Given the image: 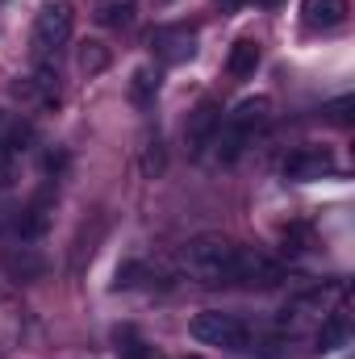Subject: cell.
Returning <instances> with one entry per match:
<instances>
[{
	"mask_svg": "<svg viewBox=\"0 0 355 359\" xmlns=\"http://www.w3.org/2000/svg\"><path fill=\"white\" fill-rule=\"evenodd\" d=\"M234 264H239V243H230L222 234H201V238L184 243L176 276L201 284V288H217V284H234Z\"/></svg>",
	"mask_w": 355,
	"mask_h": 359,
	"instance_id": "1",
	"label": "cell"
},
{
	"mask_svg": "<svg viewBox=\"0 0 355 359\" xmlns=\"http://www.w3.org/2000/svg\"><path fill=\"white\" fill-rule=\"evenodd\" d=\"M267 121H272V100H267V96H247V100H239V104L222 117V130H217V138H213L217 159H222V163H239Z\"/></svg>",
	"mask_w": 355,
	"mask_h": 359,
	"instance_id": "2",
	"label": "cell"
},
{
	"mask_svg": "<svg viewBox=\"0 0 355 359\" xmlns=\"http://www.w3.org/2000/svg\"><path fill=\"white\" fill-rule=\"evenodd\" d=\"M76 29V4L72 0H42L34 29H29V55L34 63H59V50L67 46Z\"/></svg>",
	"mask_w": 355,
	"mask_h": 359,
	"instance_id": "3",
	"label": "cell"
},
{
	"mask_svg": "<svg viewBox=\"0 0 355 359\" xmlns=\"http://www.w3.org/2000/svg\"><path fill=\"white\" fill-rule=\"evenodd\" d=\"M188 334L205 347H226V351H247L251 343V330L234 318V313H222V309H205L188 322Z\"/></svg>",
	"mask_w": 355,
	"mask_h": 359,
	"instance_id": "4",
	"label": "cell"
},
{
	"mask_svg": "<svg viewBox=\"0 0 355 359\" xmlns=\"http://www.w3.org/2000/svg\"><path fill=\"white\" fill-rule=\"evenodd\" d=\"M217 130H222V104H217V100H201V104L188 113V126H184V151H188L192 159H201V155L213 147Z\"/></svg>",
	"mask_w": 355,
	"mask_h": 359,
	"instance_id": "5",
	"label": "cell"
},
{
	"mask_svg": "<svg viewBox=\"0 0 355 359\" xmlns=\"http://www.w3.org/2000/svg\"><path fill=\"white\" fill-rule=\"evenodd\" d=\"M147 46L155 50L159 63H184V59L196 55V29H188V25H155Z\"/></svg>",
	"mask_w": 355,
	"mask_h": 359,
	"instance_id": "6",
	"label": "cell"
},
{
	"mask_svg": "<svg viewBox=\"0 0 355 359\" xmlns=\"http://www.w3.org/2000/svg\"><path fill=\"white\" fill-rule=\"evenodd\" d=\"M284 280V268L276 259H267L264 251H251V247H239V264H234V284H247V288H276Z\"/></svg>",
	"mask_w": 355,
	"mask_h": 359,
	"instance_id": "7",
	"label": "cell"
},
{
	"mask_svg": "<svg viewBox=\"0 0 355 359\" xmlns=\"http://www.w3.org/2000/svg\"><path fill=\"white\" fill-rule=\"evenodd\" d=\"M330 172H335V155L326 147H297L284 159V180H297V184L322 180V176H330Z\"/></svg>",
	"mask_w": 355,
	"mask_h": 359,
	"instance_id": "8",
	"label": "cell"
},
{
	"mask_svg": "<svg viewBox=\"0 0 355 359\" xmlns=\"http://www.w3.org/2000/svg\"><path fill=\"white\" fill-rule=\"evenodd\" d=\"M0 268H4L8 280H17V284H38L51 264H46V255H42L38 247L21 243V247H8V251L0 255Z\"/></svg>",
	"mask_w": 355,
	"mask_h": 359,
	"instance_id": "9",
	"label": "cell"
},
{
	"mask_svg": "<svg viewBox=\"0 0 355 359\" xmlns=\"http://www.w3.org/2000/svg\"><path fill=\"white\" fill-rule=\"evenodd\" d=\"M176 280V268L168 264H151V259H134L117 268V288H138V284H168Z\"/></svg>",
	"mask_w": 355,
	"mask_h": 359,
	"instance_id": "10",
	"label": "cell"
},
{
	"mask_svg": "<svg viewBox=\"0 0 355 359\" xmlns=\"http://www.w3.org/2000/svg\"><path fill=\"white\" fill-rule=\"evenodd\" d=\"M51 230V201L46 196H38L34 205H25L17 217H13V234L21 238V243H34V238H42Z\"/></svg>",
	"mask_w": 355,
	"mask_h": 359,
	"instance_id": "11",
	"label": "cell"
},
{
	"mask_svg": "<svg viewBox=\"0 0 355 359\" xmlns=\"http://www.w3.org/2000/svg\"><path fill=\"white\" fill-rule=\"evenodd\" d=\"M347 0H301V21L309 29H335L347 21Z\"/></svg>",
	"mask_w": 355,
	"mask_h": 359,
	"instance_id": "12",
	"label": "cell"
},
{
	"mask_svg": "<svg viewBox=\"0 0 355 359\" xmlns=\"http://www.w3.org/2000/svg\"><path fill=\"white\" fill-rule=\"evenodd\" d=\"M92 17L105 29H130L138 21V0H96Z\"/></svg>",
	"mask_w": 355,
	"mask_h": 359,
	"instance_id": "13",
	"label": "cell"
},
{
	"mask_svg": "<svg viewBox=\"0 0 355 359\" xmlns=\"http://www.w3.org/2000/svg\"><path fill=\"white\" fill-rule=\"evenodd\" d=\"M260 42L255 38H239L234 46H230V55H226V72L234 76V80H251L255 76V67H260Z\"/></svg>",
	"mask_w": 355,
	"mask_h": 359,
	"instance_id": "14",
	"label": "cell"
},
{
	"mask_svg": "<svg viewBox=\"0 0 355 359\" xmlns=\"http://www.w3.org/2000/svg\"><path fill=\"white\" fill-rule=\"evenodd\" d=\"M347 334H351V318H347L343 309L326 313L322 326H318V351H339V347H347Z\"/></svg>",
	"mask_w": 355,
	"mask_h": 359,
	"instance_id": "15",
	"label": "cell"
},
{
	"mask_svg": "<svg viewBox=\"0 0 355 359\" xmlns=\"http://www.w3.org/2000/svg\"><path fill=\"white\" fill-rule=\"evenodd\" d=\"M155 92H159V72H155V67H138V72L130 76V100H134L138 109H147V104L155 100Z\"/></svg>",
	"mask_w": 355,
	"mask_h": 359,
	"instance_id": "16",
	"label": "cell"
},
{
	"mask_svg": "<svg viewBox=\"0 0 355 359\" xmlns=\"http://www.w3.org/2000/svg\"><path fill=\"white\" fill-rule=\"evenodd\" d=\"M80 67H84L88 76H100V72L109 67V50H105V42H84V46H80Z\"/></svg>",
	"mask_w": 355,
	"mask_h": 359,
	"instance_id": "17",
	"label": "cell"
},
{
	"mask_svg": "<svg viewBox=\"0 0 355 359\" xmlns=\"http://www.w3.org/2000/svg\"><path fill=\"white\" fill-rule=\"evenodd\" d=\"M17 172H21V155L8 142H0V188H13L17 184Z\"/></svg>",
	"mask_w": 355,
	"mask_h": 359,
	"instance_id": "18",
	"label": "cell"
},
{
	"mask_svg": "<svg viewBox=\"0 0 355 359\" xmlns=\"http://www.w3.org/2000/svg\"><path fill=\"white\" fill-rule=\"evenodd\" d=\"M351 109H355V96H339V100H330L322 113H326V121H335V126H351Z\"/></svg>",
	"mask_w": 355,
	"mask_h": 359,
	"instance_id": "19",
	"label": "cell"
},
{
	"mask_svg": "<svg viewBox=\"0 0 355 359\" xmlns=\"http://www.w3.org/2000/svg\"><path fill=\"white\" fill-rule=\"evenodd\" d=\"M142 168H147V176H155V172L163 168V151H159V138L151 142V151H147V159H142Z\"/></svg>",
	"mask_w": 355,
	"mask_h": 359,
	"instance_id": "20",
	"label": "cell"
},
{
	"mask_svg": "<svg viewBox=\"0 0 355 359\" xmlns=\"http://www.w3.org/2000/svg\"><path fill=\"white\" fill-rule=\"evenodd\" d=\"M243 4H247V0H222V8H226V13H234V8H243Z\"/></svg>",
	"mask_w": 355,
	"mask_h": 359,
	"instance_id": "21",
	"label": "cell"
},
{
	"mask_svg": "<svg viewBox=\"0 0 355 359\" xmlns=\"http://www.w3.org/2000/svg\"><path fill=\"white\" fill-rule=\"evenodd\" d=\"M260 4H276V0H260Z\"/></svg>",
	"mask_w": 355,
	"mask_h": 359,
	"instance_id": "22",
	"label": "cell"
},
{
	"mask_svg": "<svg viewBox=\"0 0 355 359\" xmlns=\"http://www.w3.org/2000/svg\"><path fill=\"white\" fill-rule=\"evenodd\" d=\"M184 359H201V355H184Z\"/></svg>",
	"mask_w": 355,
	"mask_h": 359,
	"instance_id": "23",
	"label": "cell"
}]
</instances>
